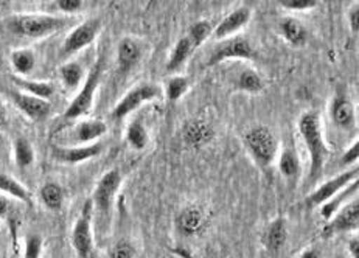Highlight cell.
Wrapping results in <instances>:
<instances>
[{
    "label": "cell",
    "mask_w": 359,
    "mask_h": 258,
    "mask_svg": "<svg viewBox=\"0 0 359 258\" xmlns=\"http://www.w3.org/2000/svg\"><path fill=\"white\" fill-rule=\"evenodd\" d=\"M244 145L260 167L266 168L274 162L278 153L276 134L268 126H255L244 134Z\"/></svg>",
    "instance_id": "3"
},
{
    "label": "cell",
    "mask_w": 359,
    "mask_h": 258,
    "mask_svg": "<svg viewBox=\"0 0 359 258\" xmlns=\"http://www.w3.org/2000/svg\"><path fill=\"white\" fill-rule=\"evenodd\" d=\"M93 205L88 199L80 212V217L75 221L72 229V247H74L78 258H93Z\"/></svg>",
    "instance_id": "6"
},
{
    "label": "cell",
    "mask_w": 359,
    "mask_h": 258,
    "mask_svg": "<svg viewBox=\"0 0 359 258\" xmlns=\"http://www.w3.org/2000/svg\"><path fill=\"white\" fill-rule=\"evenodd\" d=\"M159 94H161V89L159 86L156 84L143 83V84L135 86L134 89L129 90L128 94L121 98L116 106H114L111 116L114 120L125 118L126 116H129V114L137 111L142 104L151 102V100L156 98Z\"/></svg>",
    "instance_id": "8"
},
{
    "label": "cell",
    "mask_w": 359,
    "mask_h": 258,
    "mask_svg": "<svg viewBox=\"0 0 359 258\" xmlns=\"http://www.w3.org/2000/svg\"><path fill=\"white\" fill-rule=\"evenodd\" d=\"M359 227V203L358 199L350 201L342 209L337 212L334 217L325 223L324 229H322V235L325 238L337 235V233H346V232H356Z\"/></svg>",
    "instance_id": "11"
},
{
    "label": "cell",
    "mask_w": 359,
    "mask_h": 258,
    "mask_svg": "<svg viewBox=\"0 0 359 258\" xmlns=\"http://www.w3.org/2000/svg\"><path fill=\"white\" fill-rule=\"evenodd\" d=\"M347 250L350 258H359V238L358 235L350 238V241L347 243Z\"/></svg>",
    "instance_id": "41"
},
{
    "label": "cell",
    "mask_w": 359,
    "mask_h": 258,
    "mask_svg": "<svg viewBox=\"0 0 359 258\" xmlns=\"http://www.w3.org/2000/svg\"><path fill=\"white\" fill-rule=\"evenodd\" d=\"M126 140L129 143V147L134 148L135 151H142V149L147 148L149 137H148L147 128L142 123L140 118H135L129 123L126 129Z\"/></svg>",
    "instance_id": "26"
},
{
    "label": "cell",
    "mask_w": 359,
    "mask_h": 258,
    "mask_svg": "<svg viewBox=\"0 0 359 258\" xmlns=\"http://www.w3.org/2000/svg\"><path fill=\"white\" fill-rule=\"evenodd\" d=\"M330 116L333 123L341 129H350L355 123V107L346 94H337L332 100Z\"/></svg>",
    "instance_id": "17"
},
{
    "label": "cell",
    "mask_w": 359,
    "mask_h": 258,
    "mask_svg": "<svg viewBox=\"0 0 359 258\" xmlns=\"http://www.w3.org/2000/svg\"><path fill=\"white\" fill-rule=\"evenodd\" d=\"M103 151V143L93 142L90 145H83V147H53L52 154L58 162L62 163H81L89 159H93L102 154Z\"/></svg>",
    "instance_id": "12"
},
{
    "label": "cell",
    "mask_w": 359,
    "mask_h": 258,
    "mask_svg": "<svg viewBox=\"0 0 359 258\" xmlns=\"http://www.w3.org/2000/svg\"><path fill=\"white\" fill-rule=\"evenodd\" d=\"M69 24L66 18L52 16V14H16L8 20V28L25 38H46L58 33Z\"/></svg>",
    "instance_id": "2"
},
{
    "label": "cell",
    "mask_w": 359,
    "mask_h": 258,
    "mask_svg": "<svg viewBox=\"0 0 359 258\" xmlns=\"http://www.w3.org/2000/svg\"><path fill=\"white\" fill-rule=\"evenodd\" d=\"M356 190H358V181L351 182L350 185H347L346 189L341 190L337 195H334L332 199H328L327 203H324L320 205V215H322V219L328 223L330 219H332L334 215L339 212L346 203L347 199H350L353 195H356Z\"/></svg>",
    "instance_id": "20"
},
{
    "label": "cell",
    "mask_w": 359,
    "mask_h": 258,
    "mask_svg": "<svg viewBox=\"0 0 359 258\" xmlns=\"http://www.w3.org/2000/svg\"><path fill=\"white\" fill-rule=\"evenodd\" d=\"M42 254V238L38 233H32L25 238L24 258H39Z\"/></svg>",
    "instance_id": "36"
},
{
    "label": "cell",
    "mask_w": 359,
    "mask_h": 258,
    "mask_svg": "<svg viewBox=\"0 0 359 258\" xmlns=\"http://www.w3.org/2000/svg\"><path fill=\"white\" fill-rule=\"evenodd\" d=\"M213 33V25L210 20H198V22L190 27L189 32V39L191 41L193 48L203 46L204 42L210 38Z\"/></svg>",
    "instance_id": "34"
},
{
    "label": "cell",
    "mask_w": 359,
    "mask_h": 258,
    "mask_svg": "<svg viewBox=\"0 0 359 258\" xmlns=\"http://www.w3.org/2000/svg\"><path fill=\"white\" fill-rule=\"evenodd\" d=\"M254 56L255 52L248 38L232 36V38L221 41L218 47L210 53V58L207 60V67H213L229 60H254Z\"/></svg>",
    "instance_id": "7"
},
{
    "label": "cell",
    "mask_w": 359,
    "mask_h": 258,
    "mask_svg": "<svg viewBox=\"0 0 359 258\" xmlns=\"http://www.w3.org/2000/svg\"><path fill=\"white\" fill-rule=\"evenodd\" d=\"M213 129L205 123L203 120H196L191 121V123L185 128L184 133V139L189 145L199 148L209 143L213 139Z\"/></svg>",
    "instance_id": "22"
},
{
    "label": "cell",
    "mask_w": 359,
    "mask_h": 258,
    "mask_svg": "<svg viewBox=\"0 0 359 258\" xmlns=\"http://www.w3.org/2000/svg\"><path fill=\"white\" fill-rule=\"evenodd\" d=\"M13 151H14V161H16L18 167L20 168L32 167L34 162V149L30 142L24 137H18L14 140Z\"/></svg>",
    "instance_id": "29"
},
{
    "label": "cell",
    "mask_w": 359,
    "mask_h": 258,
    "mask_svg": "<svg viewBox=\"0 0 359 258\" xmlns=\"http://www.w3.org/2000/svg\"><path fill=\"white\" fill-rule=\"evenodd\" d=\"M102 70H103V62L102 60H98L95 64H93L89 75L86 76V81L83 84L81 90L78 92V95L74 100H72V103L69 104L66 112H64V118L76 120L86 116V114L90 111L100 80H102Z\"/></svg>",
    "instance_id": "5"
},
{
    "label": "cell",
    "mask_w": 359,
    "mask_h": 258,
    "mask_svg": "<svg viewBox=\"0 0 359 258\" xmlns=\"http://www.w3.org/2000/svg\"><path fill=\"white\" fill-rule=\"evenodd\" d=\"M238 88L248 94H258L264 89V81L255 70L246 69L238 76Z\"/></svg>",
    "instance_id": "31"
},
{
    "label": "cell",
    "mask_w": 359,
    "mask_h": 258,
    "mask_svg": "<svg viewBox=\"0 0 359 258\" xmlns=\"http://www.w3.org/2000/svg\"><path fill=\"white\" fill-rule=\"evenodd\" d=\"M11 100L28 118L34 121L44 120L50 114V109H52V107H50V103L46 102V100L32 97L28 94H24V92L20 90H13Z\"/></svg>",
    "instance_id": "15"
},
{
    "label": "cell",
    "mask_w": 359,
    "mask_h": 258,
    "mask_svg": "<svg viewBox=\"0 0 359 258\" xmlns=\"http://www.w3.org/2000/svg\"><path fill=\"white\" fill-rule=\"evenodd\" d=\"M288 241V226L285 218L278 217L268 226L263 235V245L271 255H277Z\"/></svg>",
    "instance_id": "16"
},
{
    "label": "cell",
    "mask_w": 359,
    "mask_h": 258,
    "mask_svg": "<svg viewBox=\"0 0 359 258\" xmlns=\"http://www.w3.org/2000/svg\"><path fill=\"white\" fill-rule=\"evenodd\" d=\"M135 247L131 241L120 240L109 249V258H134Z\"/></svg>",
    "instance_id": "35"
},
{
    "label": "cell",
    "mask_w": 359,
    "mask_h": 258,
    "mask_svg": "<svg viewBox=\"0 0 359 258\" xmlns=\"http://www.w3.org/2000/svg\"><path fill=\"white\" fill-rule=\"evenodd\" d=\"M5 121H6V116H5V109H4V106L0 104V128H2L4 125H5Z\"/></svg>",
    "instance_id": "44"
},
{
    "label": "cell",
    "mask_w": 359,
    "mask_h": 258,
    "mask_svg": "<svg viewBox=\"0 0 359 258\" xmlns=\"http://www.w3.org/2000/svg\"><path fill=\"white\" fill-rule=\"evenodd\" d=\"M41 201L48 210H60L64 203V191L61 189V185L55 184V182H47L42 185V189L39 191Z\"/></svg>",
    "instance_id": "27"
},
{
    "label": "cell",
    "mask_w": 359,
    "mask_h": 258,
    "mask_svg": "<svg viewBox=\"0 0 359 258\" xmlns=\"http://www.w3.org/2000/svg\"><path fill=\"white\" fill-rule=\"evenodd\" d=\"M191 52H193L191 41L189 39V36H184V38H181L176 42L173 52H171L170 61L167 64L168 74H173V72L181 69L185 64V61L189 60V56L191 55Z\"/></svg>",
    "instance_id": "24"
},
{
    "label": "cell",
    "mask_w": 359,
    "mask_h": 258,
    "mask_svg": "<svg viewBox=\"0 0 359 258\" xmlns=\"http://www.w3.org/2000/svg\"><path fill=\"white\" fill-rule=\"evenodd\" d=\"M0 191L6 193V195H10L19 201H22V203H25L28 205L32 204L30 191H28L19 181H16V179L8 176V175L0 173Z\"/></svg>",
    "instance_id": "25"
},
{
    "label": "cell",
    "mask_w": 359,
    "mask_h": 258,
    "mask_svg": "<svg viewBox=\"0 0 359 258\" xmlns=\"http://www.w3.org/2000/svg\"><path fill=\"white\" fill-rule=\"evenodd\" d=\"M11 66L16 70L18 75H28L32 74V70L36 66V58L34 53L28 48H20L14 50L11 53Z\"/></svg>",
    "instance_id": "28"
},
{
    "label": "cell",
    "mask_w": 359,
    "mask_h": 258,
    "mask_svg": "<svg viewBox=\"0 0 359 258\" xmlns=\"http://www.w3.org/2000/svg\"><path fill=\"white\" fill-rule=\"evenodd\" d=\"M299 258H322V257H320V252L318 249L306 247L305 250H302V254L299 255Z\"/></svg>",
    "instance_id": "42"
},
{
    "label": "cell",
    "mask_w": 359,
    "mask_h": 258,
    "mask_svg": "<svg viewBox=\"0 0 359 258\" xmlns=\"http://www.w3.org/2000/svg\"><path fill=\"white\" fill-rule=\"evenodd\" d=\"M10 210V203L4 195H0V218H4Z\"/></svg>",
    "instance_id": "43"
},
{
    "label": "cell",
    "mask_w": 359,
    "mask_h": 258,
    "mask_svg": "<svg viewBox=\"0 0 359 258\" xmlns=\"http://www.w3.org/2000/svg\"><path fill=\"white\" fill-rule=\"evenodd\" d=\"M358 173H359V168L355 167V168H350L347 171H344V173L332 177L330 181L324 182L320 187L316 189L311 195H308V198L305 199V205L308 207V209L320 207L322 204L327 203L328 199H332L341 190L346 189L347 185L358 181Z\"/></svg>",
    "instance_id": "9"
},
{
    "label": "cell",
    "mask_w": 359,
    "mask_h": 258,
    "mask_svg": "<svg viewBox=\"0 0 359 258\" xmlns=\"http://www.w3.org/2000/svg\"><path fill=\"white\" fill-rule=\"evenodd\" d=\"M358 157H359V142L355 140V142L351 143V145L348 147L347 151L342 154L341 163H342V165H353L355 162H358Z\"/></svg>",
    "instance_id": "38"
},
{
    "label": "cell",
    "mask_w": 359,
    "mask_h": 258,
    "mask_svg": "<svg viewBox=\"0 0 359 258\" xmlns=\"http://www.w3.org/2000/svg\"><path fill=\"white\" fill-rule=\"evenodd\" d=\"M249 20H250V10L248 6H240V8L229 13L217 27H213L212 38L215 41H224L227 38H232L235 33H238L241 28H244L249 24Z\"/></svg>",
    "instance_id": "14"
},
{
    "label": "cell",
    "mask_w": 359,
    "mask_h": 258,
    "mask_svg": "<svg viewBox=\"0 0 359 258\" xmlns=\"http://www.w3.org/2000/svg\"><path fill=\"white\" fill-rule=\"evenodd\" d=\"M102 30V20L98 18H92L84 20L83 24L78 25L69 33V36L62 44V53L64 55H74L80 50L90 46Z\"/></svg>",
    "instance_id": "10"
},
{
    "label": "cell",
    "mask_w": 359,
    "mask_h": 258,
    "mask_svg": "<svg viewBox=\"0 0 359 258\" xmlns=\"http://www.w3.org/2000/svg\"><path fill=\"white\" fill-rule=\"evenodd\" d=\"M142 58V46L137 39L134 38H126L118 42L117 47V64L121 74H126V72L131 70L135 64H137Z\"/></svg>",
    "instance_id": "18"
},
{
    "label": "cell",
    "mask_w": 359,
    "mask_h": 258,
    "mask_svg": "<svg viewBox=\"0 0 359 258\" xmlns=\"http://www.w3.org/2000/svg\"><path fill=\"white\" fill-rule=\"evenodd\" d=\"M190 89V81L185 76H173L170 78L165 88V95L170 103H176L177 100H181Z\"/></svg>",
    "instance_id": "33"
},
{
    "label": "cell",
    "mask_w": 359,
    "mask_h": 258,
    "mask_svg": "<svg viewBox=\"0 0 359 258\" xmlns=\"http://www.w3.org/2000/svg\"><path fill=\"white\" fill-rule=\"evenodd\" d=\"M297 128L306 145L308 154H310V179L311 181H318L322 173H324L327 157L330 154L324 140V134H322L320 118L316 112L308 111L302 114Z\"/></svg>",
    "instance_id": "1"
},
{
    "label": "cell",
    "mask_w": 359,
    "mask_h": 258,
    "mask_svg": "<svg viewBox=\"0 0 359 258\" xmlns=\"http://www.w3.org/2000/svg\"><path fill=\"white\" fill-rule=\"evenodd\" d=\"M278 4L288 11H310L318 6L316 0H280Z\"/></svg>",
    "instance_id": "37"
},
{
    "label": "cell",
    "mask_w": 359,
    "mask_h": 258,
    "mask_svg": "<svg viewBox=\"0 0 359 258\" xmlns=\"http://www.w3.org/2000/svg\"><path fill=\"white\" fill-rule=\"evenodd\" d=\"M278 170L286 179H292L297 177L299 171H300V161L297 153L291 148H286L280 154L278 159Z\"/></svg>",
    "instance_id": "30"
},
{
    "label": "cell",
    "mask_w": 359,
    "mask_h": 258,
    "mask_svg": "<svg viewBox=\"0 0 359 258\" xmlns=\"http://www.w3.org/2000/svg\"><path fill=\"white\" fill-rule=\"evenodd\" d=\"M107 133V126L102 120H86L78 123L74 129V139L83 145H90V142L97 140Z\"/></svg>",
    "instance_id": "19"
},
{
    "label": "cell",
    "mask_w": 359,
    "mask_h": 258,
    "mask_svg": "<svg viewBox=\"0 0 359 258\" xmlns=\"http://www.w3.org/2000/svg\"><path fill=\"white\" fill-rule=\"evenodd\" d=\"M56 5H58V8L62 13L72 14V13H76L78 10H81L83 2H81V0H58Z\"/></svg>",
    "instance_id": "39"
},
{
    "label": "cell",
    "mask_w": 359,
    "mask_h": 258,
    "mask_svg": "<svg viewBox=\"0 0 359 258\" xmlns=\"http://www.w3.org/2000/svg\"><path fill=\"white\" fill-rule=\"evenodd\" d=\"M120 185H121L120 171L109 170L98 181L95 191H93V196L90 199L93 205V212H95V215H98L100 219L106 221V224L107 221H109L114 199L117 196Z\"/></svg>",
    "instance_id": "4"
},
{
    "label": "cell",
    "mask_w": 359,
    "mask_h": 258,
    "mask_svg": "<svg viewBox=\"0 0 359 258\" xmlns=\"http://www.w3.org/2000/svg\"><path fill=\"white\" fill-rule=\"evenodd\" d=\"M358 16H359V5L355 4L353 6H351L350 13H348V25H350V30L353 34H358V32H359Z\"/></svg>",
    "instance_id": "40"
},
{
    "label": "cell",
    "mask_w": 359,
    "mask_h": 258,
    "mask_svg": "<svg viewBox=\"0 0 359 258\" xmlns=\"http://www.w3.org/2000/svg\"><path fill=\"white\" fill-rule=\"evenodd\" d=\"M13 83L14 86H18L19 90H24V94L46 100V102H48V98H52L55 94L53 86L46 81H32L25 80V78L13 76Z\"/></svg>",
    "instance_id": "23"
},
{
    "label": "cell",
    "mask_w": 359,
    "mask_h": 258,
    "mask_svg": "<svg viewBox=\"0 0 359 258\" xmlns=\"http://www.w3.org/2000/svg\"><path fill=\"white\" fill-rule=\"evenodd\" d=\"M207 224L205 212L201 205L190 204L184 207L176 218V227L184 236H195L204 231Z\"/></svg>",
    "instance_id": "13"
},
{
    "label": "cell",
    "mask_w": 359,
    "mask_h": 258,
    "mask_svg": "<svg viewBox=\"0 0 359 258\" xmlns=\"http://www.w3.org/2000/svg\"><path fill=\"white\" fill-rule=\"evenodd\" d=\"M280 34L291 46H302L306 41V28L296 18H285L278 24Z\"/></svg>",
    "instance_id": "21"
},
{
    "label": "cell",
    "mask_w": 359,
    "mask_h": 258,
    "mask_svg": "<svg viewBox=\"0 0 359 258\" xmlns=\"http://www.w3.org/2000/svg\"><path fill=\"white\" fill-rule=\"evenodd\" d=\"M83 75H84L83 67H81V64H78V62H67L60 69L61 80H62L64 86L69 89L78 88L83 80Z\"/></svg>",
    "instance_id": "32"
}]
</instances>
